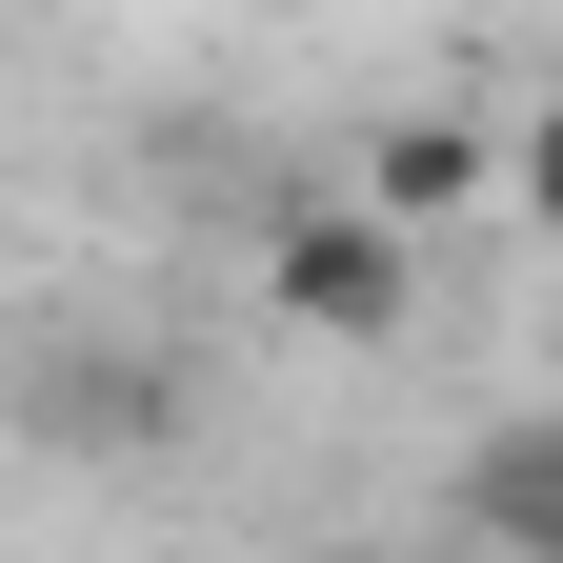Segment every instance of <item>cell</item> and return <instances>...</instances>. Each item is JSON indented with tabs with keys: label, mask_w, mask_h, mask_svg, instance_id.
I'll return each instance as SVG.
<instances>
[{
	"label": "cell",
	"mask_w": 563,
	"mask_h": 563,
	"mask_svg": "<svg viewBox=\"0 0 563 563\" xmlns=\"http://www.w3.org/2000/svg\"><path fill=\"white\" fill-rule=\"evenodd\" d=\"M262 302L302 322V342H402L422 322V222H383L363 181H342V201H282V222H262Z\"/></svg>",
	"instance_id": "obj_1"
},
{
	"label": "cell",
	"mask_w": 563,
	"mask_h": 563,
	"mask_svg": "<svg viewBox=\"0 0 563 563\" xmlns=\"http://www.w3.org/2000/svg\"><path fill=\"white\" fill-rule=\"evenodd\" d=\"M443 523H463V543L563 563V422H483V443H463V483H443Z\"/></svg>",
	"instance_id": "obj_2"
},
{
	"label": "cell",
	"mask_w": 563,
	"mask_h": 563,
	"mask_svg": "<svg viewBox=\"0 0 563 563\" xmlns=\"http://www.w3.org/2000/svg\"><path fill=\"white\" fill-rule=\"evenodd\" d=\"M363 201H383V222H463V201H483V121H443V101L383 121L363 141Z\"/></svg>",
	"instance_id": "obj_3"
},
{
	"label": "cell",
	"mask_w": 563,
	"mask_h": 563,
	"mask_svg": "<svg viewBox=\"0 0 563 563\" xmlns=\"http://www.w3.org/2000/svg\"><path fill=\"white\" fill-rule=\"evenodd\" d=\"M162 422H181L162 363H60V383H41V443H162Z\"/></svg>",
	"instance_id": "obj_4"
},
{
	"label": "cell",
	"mask_w": 563,
	"mask_h": 563,
	"mask_svg": "<svg viewBox=\"0 0 563 563\" xmlns=\"http://www.w3.org/2000/svg\"><path fill=\"white\" fill-rule=\"evenodd\" d=\"M504 181H523V222L563 242V81H543V121H523V162H504Z\"/></svg>",
	"instance_id": "obj_5"
}]
</instances>
